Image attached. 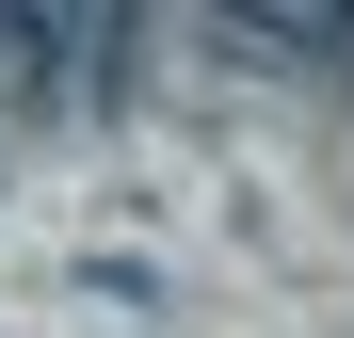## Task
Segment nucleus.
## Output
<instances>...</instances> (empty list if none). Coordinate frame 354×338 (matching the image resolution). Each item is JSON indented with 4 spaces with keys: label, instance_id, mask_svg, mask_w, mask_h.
Returning <instances> with one entry per match:
<instances>
[{
    "label": "nucleus",
    "instance_id": "nucleus-1",
    "mask_svg": "<svg viewBox=\"0 0 354 338\" xmlns=\"http://www.w3.org/2000/svg\"><path fill=\"white\" fill-rule=\"evenodd\" d=\"M242 48H274V65H322V81H354V17H242Z\"/></svg>",
    "mask_w": 354,
    "mask_h": 338
}]
</instances>
